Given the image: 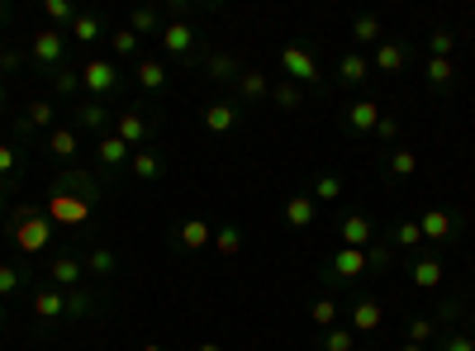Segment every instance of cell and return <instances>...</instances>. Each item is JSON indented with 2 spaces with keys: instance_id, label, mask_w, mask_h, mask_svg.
Listing matches in <instances>:
<instances>
[{
  "instance_id": "7",
  "label": "cell",
  "mask_w": 475,
  "mask_h": 351,
  "mask_svg": "<svg viewBox=\"0 0 475 351\" xmlns=\"http://www.w3.org/2000/svg\"><path fill=\"white\" fill-rule=\"evenodd\" d=\"M72 128L81 133V138H105V128H114V110L105 105V100H81L76 114H72Z\"/></svg>"
},
{
  "instance_id": "46",
  "label": "cell",
  "mask_w": 475,
  "mask_h": 351,
  "mask_svg": "<svg viewBox=\"0 0 475 351\" xmlns=\"http://www.w3.org/2000/svg\"><path fill=\"white\" fill-rule=\"evenodd\" d=\"M271 100H276L281 110H300V105H304V91L295 86V81H281V86L271 91Z\"/></svg>"
},
{
  "instance_id": "42",
  "label": "cell",
  "mask_w": 475,
  "mask_h": 351,
  "mask_svg": "<svg viewBox=\"0 0 475 351\" xmlns=\"http://www.w3.org/2000/svg\"><path fill=\"white\" fill-rule=\"evenodd\" d=\"M214 247L224 257H233V252H243V228L238 224H224V228H214Z\"/></svg>"
},
{
  "instance_id": "56",
  "label": "cell",
  "mask_w": 475,
  "mask_h": 351,
  "mask_svg": "<svg viewBox=\"0 0 475 351\" xmlns=\"http://www.w3.org/2000/svg\"><path fill=\"white\" fill-rule=\"evenodd\" d=\"M356 351H381V347H376V342H366V347H356Z\"/></svg>"
},
{
  "instance_id": "61",
  "label": "cell",
  "mask_w": 475,
  "mask_h": 351,
  "mask_svg": "<svg viewBox=\"0 0 475 351\" xmlns=\"http://www.w3.org/2000/svg\"><path fill=\"white\" fill-rule=\"evenodd\" d=\"M0 351H5V347H0Z\"/></svg>"
},
{
  "instance_id": "16",
  "label": "cell",
  "mask_w": 475,
  "mask_h": 351,
  "mask_svg": "<svg viewBox=\"0 0 475 351\" xmlns=\"http://www.w3.org/2000/svg\"><path fill=\"white\" fill-rule=\"evenodd\" d=\"M129 157H133V147H129L124 138H114V133H105V138L95 143V162L105 166V180H110V176L119 171V166L129 162Z\"/></svg>"
},
{
  "instance_id": "30",
  "label": "cell",
  "mask_w": 475,
  "mask_h": 351,
  "mask_svg": "<svg viewBox=\"0 0 475 351\" xmlns=\"http://www.w3.org/2000/svg\"><path fill=\"white\" fill-rule=\"evenodd\" d=\"M337 81L352 91V86H362V81H371V62L362 53H347L343 62H337Z\"/></svg>"
},
{
  "instance_id": "10",
  "label": "cell",
  "mask_w": 475,
  "mask_h": 351,
  "mask_svg": "<svg viewBox=\"0 0 475 351\" xmlns=\"http://www.w3.org/2000/svg\"><path fill=\"white\" fill-rule=\"evenodd\" d=\"M333 285H352V280L366 276V252H356V247H337L328 257V271H324Z\"/></svg>"
},
{
  "instance_id": "44",
  "label": "cell",
  "mask_w": 475,
  "mask_h": 351,
  "mask_svg": "<svg viewBox=\"0 0 475 351\" xmlns=\"http://www.w3.org/2000/svg\"><path fill=\"white\" fill-rule=\"evenodd\" d=\"M456 53V33L452 29H433L428 33V57H452Z\"/></svg>"
},
{
  "instance_id": "17",
  "label": "cell",
  "mask_w": 475,
  "mask_h": 351,
  "mask_svg": "<svg viewBox=\"0 0 475 351\" xmlns=\"http://www.w3.org/2000/svg\"><path fill=\"white\" fill-rule=\"evenodd\" d=\"M376 124H381V105H376V100H352L347 114H343V128L347 133H371Z\"/></svg>"
},
{
  "instance_id": "11",
  "label": "cell",
  "mask_w": 475,
  "mask_h": 351,
  "mask_svg": "<svg viewBox=\"0 0 475 351\" xmlns=\"http://www.w3.org/2000/svg\"><path fill=\"white\" fill-rule=\"evenodd\" d=\"M33 319H39V328H58V323H67V294L53 290V285L33 290Z\"/></svg>"
},
{
  "instance_id": "58",
  "label": "cell",
  "mask_w": 475,
  "mask_h": 351,
  "mask_svg": "<svg viewBox=\"0 0 475 351\" xmlns=\"http://www.w3.org/2000/svg\"><path fill=\"white\" fill-rule=\"evenodd\" d=\"M0 105H5V81H0Z\"/></svg>"
},
{
  "instance_id": "18",
  "label": "cell",
  "mask_w": 475,
  "mask_h": 351,
  "mask_svg": "<svg viewBox=\"0 0 475 351\" xmlns=\"http://www.w3.org/2000/svg\"><path fill=\"white\" fill-rule=\"evenodd\" d=\"M314 219H318V199L309 190H300V195L285 199V224H291V228H314Z\"/></svg>"
},
{
  "instance_id": "59",
  "label": "cell",
  "mask_w": 475,
  "mask_h": 351,
  "mask_svg": "<svg viewBox=\"0 0 475 351\" xmlns=\"http://www.w3.org/2000/svg\"><path fill=\"white\" fill-rule=\"evenodd\" d=\"M0 328H5V304H0Z\"/></svg>"
},
{
  "instance_id": "50",
  "label": "cell",
  "mask_w": 475,
  "mask_h": 351,
  "mask_svg": "<svg viewBox=\"0 0 475 351\" xmlns=\"http://www.w3.org/2000/svg\"><path fill=\"white\" fill-rule=\"evenodd\" d=\"M371 133H376L381 143H395V138H399V119H395V114H381V124L371 128Z\"/></svg>"
},
{
  "instance_id": "39",
  "label": "cell",
  "mask_w": 475,
  "mask_h": 351,
  "mask_svg": "<svg viewBox=\"0 0 475 351\" xmlns=\"http://www.w3.org/2000/svg\"><path fill=\"white\" fill-rule=\"evenodd\" d=\"M309 195L318 199V205H333V199H343V176H337V171H324V176L314 180Z\"/></svg>"
},
{
  "instance_id": "13",
  "label": "cell",
  "mask_w": 475,
  "mask_h": 351,
  "mask_svg": "<svg viewBox=\"0 0 475 351\" xmlns=\"http://www.w3.org/2000/svg\"><path fill=\"white\" fill-rule=\"evenodd\" d=\"M81 280H86V261H76V257H53L48 261V285L53 290H76Z\"/></svg>"
},
{
  "instance_id": "29",
  "label": "cell",
  "mask_w": 475,
  "mask_h": 351,
  "mask_svg": "<svg viewBox=\"0 0 475 351\" xmlns=\"http://www.w3.org/2000/svg\"><path fill=\"white\" fill-rule=\"evenodd\" d=\"M129 29L139 33V39H157V33H162V10L157 5H139L129 14Z\"/></svg>"
},
{
  "instance_id": "8",
  "label": "cell",
  "mask_w": 475,
  "mask_h": 351,
  "mask_svg": "<svg viewBox=\"0 0 475 351\" xmlns=\"http://www.w3.org/2000/svg\"><path fill=\"white\" fill-rule=\"evenodd\" d=\"M91 199H81V195H62V190H53L48 195V224H86L91 219Z\"/></svg>"
},
{
  "instance_id": "52",
  "label": "cell",
  "mask_w": 475,
  "mask_h": 351,
  "mask_svg": "<svg viewBox=\"0 0 475 351\" xmlns=\"http://www.w3.org/2000/svg\"><path fill=\"white\" fill-rule=\"evenodd\" d=\"M443 351H475V338L471 332H452V338L443 342Z\"/></svg>"
},
{
  "instance_id": "60",
  "label": "cell",
  "mask_w": 475,
  "mask_h": 351,
  "mask_svg": "<svg viewBox=\"0 0 475 351\" xmlns=\"http://www.w3.org/2000/svg\"><path fill=\"white\" fill-rule=\"evenodd\" d=\"M200 351H219V347H214V342H205V347H200Z\"/></svg>"
},
{
  "instance_id": "41",
  "label": "cell",
  "mask_w": 475,
  "mask_h": 351,
  "mask_svg": "<svg viewBox=\"0 0 475 351\" xmlns=\"http://www.w3.org/2000/svg\"><path fill=\"white\" fill-rule=\"evenodd\" d=\"M428 81L437 91H447L452 81H456V62L452 57H428Z\"/></svg>"
},
{
  "instance_id": "27",
  "label": "cell",
  "mask_w": 475,
  "mask_h": 351,
  "mask_svg": "<svg viewBox=\"0 0 475 351\" xmlns=\"http://www.w3.org/2000/svg\"><path fill=\"white\" fill-rule=\"evenodd\" d=\"M409 280L418 290H437V285H443V261H437V257H418L409 266Z\"/></svg>"
},
{
  "instance_id": "48",
  "label": "cell",
  "mask_w": 475,
  "mask_h": 351,
  "mask_svg": "<svg viewBox=\"0 0 475 351\" xmlns=\"http://www.w3.org/2000/svg\"><path fill=\"white\" fill-rule=\"evenodd\" d=\"M20 285H24V271H20V266H0V299H10Z\"/></svg>"
},
{
  "instance_id": "4",
  "label": "cell",
  "mask_w": 475,
  "mask_h": 351,
  "mask_svg": "<svg viewBox=\"0 0 475 351\" xmlns=\"http://www.w3.org/2000/svg\"><path fill=\"white\" fill-rule=\"evenodd\" d=\"M62 57H67V33H58V29H39V33L29 39V62L39 66V72L53 76L58 66H62Z\"/></svg>"
},
{
  "instance_id": "26",
  "label": "cell",
  "mask_w": 475,
  "mask_h": 351,
  "mask_svg": "<svg viewBox=\"0 0 475 351\" xmlns=\"http://www.w3.org/2000/svg\"><path fill=\"white\" fill-rule=\"evenodd\" d=\"M238 119H243V114H238L233 100H214V105L205 110V128L210 133H229V128H238Z\"/></svg>"
},
{
  "instance_id": "20",
  "label": "cell",
  "mask_w": 475,
  "mask_h": 351,
  "mask_svg": "<svg viewBox=\"0 0 475 351\" xmlns=\"http://www.w3.org/2000/svg\"><path fill=\"white\" fill-rule=\"evenodd\" d=\"M418 171V153H414V147H390V153H385V176L390 180H409Z\"/></svg>"
},
{
  "instance_id": "43",
  "label": "cell",
  "mask_w": 475,
  "mask_h": 351,
  "mask_svg": "<svg viewBox=\"0 0 475 351\" xmlns=\"http://www.w3.org/2000/svg\"><path fill=\"white\" fill-rule=\"evenodd\" d=\"M352 338H356V332H352L347 323H333V328L324 332V351H356Z\"/></svg>"
},
{
  "instance_id": "37",
  "label": "cell",
  "mask_w": 475,
  "mask_h": 351,
  "mask_svg": "<svg viewBox=\"0 0 475 351\" xmlns=\"http://www.w3.org/2000/svg\"><path fill=\"white\" fill-rule=\"evenodd\" d=\"M418 242H423L418 219H399V224H395V233H390V247H404V252H414Z\"/></svg>"
},
{
  "instance_id": "47",
  "label": "cell",
  "mask_w": 475,
  "mask_h": 351,
  "mask_svg": "<svg viewBox=\"0 0 475 351\" xmlns=\"http://www.w3.org/2000/svg\"><path fill=\"white\" fill-rule=\"evenodd\" d=\"M433 332H437V323H433V319H409V332H404V342L428 347V342H433Z\"/></svg>"
},
{
  "instance_id": "38",
  "label": "cell",
  "mask_w": 475,
  "mask_h": 351,
  "mask_svg": "<svg viewBox=\"0 0 475 351\" xmlns=\"http://www.w3.org/2000/svg\"><path fill=\"white\" fill-rule=\"evenodd\" d=\"M114 266H119L114 247H91L86 252V276H114Z\"/></svg>"
},
{
  "instance_id": "1",
  "label": "cell",
  "mask_w": 475,
  "mask_h": 351,
  "mask_svg": "<svg viewBox=\"0 0 475 351\" xmlns=\"http://www.w3.org/2000/svg\"><path fill=\"white\" fill-rule=\"evenodd\" d=\"M157 39H162V53L176 57L181 66H195L200 62V33H195L191 20H166Z\"/></svg>"
},
{
  "instance_id": "9",
  "label": "cell",
  "mask_w": 475,
  "mask_h": 351,
  "mask_svg": "<svg viewBox=\"0 0 475 351\" xmlns=\"http://www.w3.org/2000/svg\"><path fill=\"white\" fill-rule=\"evenodd\" d=\"M43 153L53 157V162H62V166H72L81 153H86V138H81L72 124H62V128H53V133L43 138Z\"/></svg>"
},
{
  "instance_id": "34",
  "label": "cell",
  "mask_w": 475,
  "mask_h": 351,
  "mask_svg": "<svg viewBox=\"0 0 475 351\" xmlns=\"http://www.w3.org/2000/svg\"><path fill=\"white\" fill-rule=\"evenodd\" d=\"M352 39L356 43H385V20H381V14H356V20H352Z\"/></svg>"
},
{
  "instance_id": "57",
  "label": "cell",
  "mask_w": 475,
  "mask_h": 351,
  "mask_svg": "<svg viewBox=\"0 0 475 351\" xmlns=\"http://www.w3.org/2000/svg\"><path fill=\"white\" fill-rule=\"evenodd\" d=\"M5 20H10V14H5V5H0V29H5Z\"/></svg>"
},
{
  "instance_id": "55",
  "label": "cell",
  "mask_w": 475,
  "mask_h": 351,
  "mask_svg": "<svg viewBox=\"0 0 475 351\" xmlns=\"http://www.w3.org/2000/svg\"><path fill=\"white\" fill-rule=\"evenodd\" d=\"M5 214H10V209H5V190H0V219H5Z\"/></svg>"
},
{
  "instance_id": "45",
  "label": "cell",
  "mask_w": 475,
  "mask_h": 351,
  "mask_svg": "<svg viewBox=\"0 0 475 351\" xmlns=\"http://www.w3.org/2000/svg\"><path fill=\"white\" fill-rule=\"evenodd\" d=\"M53 91L58 95H76L81 91V72H76V66H67V62L58 66V72H53Z\"/></svg>"
},
{
  "instance_id": "51",
  "label": "cell",
  "mask_w": 475,
  "mask_h": 351,
  "mask_svg": "<svg viewBox=\"0 0 475 351\" xmlns=\"http://www.w3.org/2000/svg\"><path fill=\"white\" fill-rule=\"evenodd\" d=\"M20 66H24V53H14V48H0V76L20 72Z\"/></svg>"
},
{
  "instance_id": "15",
  "label": "cell",
  "mask_w": 475,
  "mask_h": 351,
  "mask_svg": "<svg viewBox=\"0 0 475 351\" xmlns=\"http://www.w3.org/2000/svg\"><path fill=\"white\" fill-rule=\"evenodd\" d=\"M371 66H376V72H385V76H399L404 66H409V48H404L399 39H385V43H376V57H371Z\"/></svg>"
},
{
  "instance_id": "21",
  "label": "cell",
  "mask_w": 475,
  "mask_h": 351,
  "mask_svg": "<svg viewBox=\"0 0 475 351\" xmlns=\"http://www.w3.org/2000/svg\"><path fill=\"white\" fill-rule=\"evenodd\" d=\"M271 95V81L266 72H257V66H243V76H238V100H247V105H257V100Z\"/></svg>"
},
{
  "instance_id": "28",
  "label": "cell",
  "mask_w": 475,
  "mask_h": 351,
  "mask_svg": "<svg viewBox=\"0 0 475 351\" xmlns=\"http://www.w3.org/2000/svg\"><path fill=\"white\" fill-rule=\"evenodd\" d=\"M20 166H24V147H20V143H0V190L14 186Z\"/></svg>"
},
{
  "instance_id": "24",
  "label": "cell",
  "mask_w": 475,
  "mask_h": 351,
  "mask_svg": "<svg viewBox=\"0 0 475 351\" xmlns=\"http://www.w3.org/2000/svg\"><path fill=\"white\" fill-rule=\"evenodd\" d=\"M129 171L139 176V180H162L166 162H162V153H152V147H139V153L129 157Z\"/></svg>"
},
{
  "instance_id": "6",
  "label": "cell",
  "mask_w": 475,
  "mask_h": 351,
  "mask_svg": "<svg viewBox=\"0 0 475 351\" xmlns=\"http://www.w3.org/2000/svg\"><path fill=\"white\" fill-rule=\"evenodd\" d=\"M114 138H124L133 153H139V147H148V138H152V119H148V110L143 105H129V110H119L114 114Z\"/></svg>"
},
{
  "instance_id": "22",
  "label": "cell",
  "mask_w": 475,
  "mask_h": 351,
  "mask_svg": "<svg viewBox=\"0 0 475 351\" xmlns=\"http://www.w3.org/2000/svg\"><path fill=\"white\" fill-rule=\"evenodd\" d=\"M418 228H423V242H447L452 228H456V219H452L447 209H428V214L418 219Z\"/></svg>"
},
{
  "instance_id": "14",
  "label": "cell",
  "mask_w": 475,
  "mask_h": 351,
  "mask_svg": "<svg viewBox=\"0 0 475 351\" xmlns=\"http://www.w3.org/2000/svg\"><path fill=\"white\" fill-rule=\"evenodd\" d=\"M337 242H343V247H356V252H366V247L376 242V224H371L366 214H347V219L337 224Z\"/></svg>"
},
{
  "instance_id": "31",
  "label": "cell",
  "mask_w": 475,
  "mask_h": 351,
  "mask_svg": "<svg viewBox=\"0 0 475 351\" xmlns=\"http://www.w3.org/2000/svg\"><path fill=\"white\" fill-rule=\"evenodd\" d=\"M100 299L86 290V285H76V290H67V323H81V319H91Z\"/></svg>"
},
{
  "instance_id": "54",
  "label": "cell",
  "mask_w": 475,
  "mask_h": 351,
  "mask_svg": "<svg viewBox=\"0 0 475 351\" xmlns=\"http://www.w3.org/2000/svg\"><path fill=\"white\" fill-rule=\"evenodd\" d=\"M399 351H428V347H418V342H404Z\"/></svg>"
},
{
  "instance_id": "2",
  "label": "cell",
  "mask_w": 475,
  "mask_h": 351,
  "mask_svg": "<svg viewBox=\"0 0 475 351\" xmlns=\"http://www.w3.org/2000/svg\"><path fill=\"white\" fill-rule=\"evenodd\" d=\"M281 72L295 81V86H324V72H318V57L309 53L304 43H285L281 48Z\"/></svg>"
},
{
  "instance_id": "25",
  "label": "cell",
  "mask_w": 475,
  "mask_h": 351,
  "mask_svg": "<svg viewBox=\"0 0 475 351\" xmlns=\"http://www.w3.org/2000/svg\"><path fill=\"white\" fill-rule=\"evenodd\" d=\"M205 72L219 81V86H238L243 66H238V57H233V53H210V57H205Z\"/></svg>"
},
{
  "instance_id": "12",
  "label": "cell",
  "mask_w": 475,
  "mask_h": 351,
  "mask_svg": "<svg viewBox=\"0 0 475 351\" xmlns=\"http://www.w3.org/2000/svg\"><path fill=\"white\" fill-rule=\"evenodd\" d=\"M53 190H62V195H81V199H95L105 195V176H91V171H62L58 180H53Z\"/></svg>"
},
{
  "instance_id": "3",
  "label": "cell",
  "mask_w": 475,
  "mask_h": 351,
  "mask_svg": "<svg viewBox=\"0 0 475 351\" xmlns=\"http://www.w3.org/2000/svg\"><path fill=\"white\" fill-rule=\"evenodd\" d=\"M119 86H124V76H119L114 57H86V66H81V91H86L91 100H105Z\"/></svg>"
},
{
  "instance_id": "53",
  "label": "cell",
  "mask_w": 475,
  "mask_h": 351,
  "mask_svg": "<svg viewBox=\"0 0 475 351\" xmlns=\"http://www.w3.org/2000/svg\"><path fill=\"white\" fill-rule=\"evenodd\" d=\"M139 351H166V347H162V342H143Z\"/></svg>"
},
{
  "instance_id": "36",
  "label": "cell",
  "mask_w": 475,
  "mask_h": 351,
  "mask_svg": "<svg viewBox=\"0 0 475 351\" xmlns=\"http://www.w3.org/2000/svg\"><path fill=\"white\" fill-rule=\"evenodd\" d=\"M337 313H343V304H337L333 294H318L314 304H309V319H314V328H324V332L337 323Z\"/></svg>"
},
{
  "instance_id": "32",
  "label": "cell",
  "mask_w": 475,
  "mask_h": 351,
  "mask_svg": "<svg viewBox=\"0 0 475 351\" xmlns=\"http://www.w3.org/2000/svg\"><path fill=\"white\" fill-rule=\"evenodd\" d=\"M67 33H72V39L76 43H100V39H105V20H100V14H76V20H72V29H67Z\"/></svg>"
},
{
  "instance_id": "19",
  "label": "cell",
  "mask_w": 475,
  "mask_h": 351,
  "mask_svg": "<svg viewBox=\"0 0 475 351\" xmlns=\"http://www.w3.org/2000/svg\"><path fill=\"white\" fill-rule=\"evenodd\" d=\"M176 242L185 247V252H205V247L214 242V228L205 219H181L176 224Z\"/></svg>"
},
{
  "instance_id": "5",
  "label": "cell",
  "mask_w": 475,
  "mask_h": 351,
  "mask_svg": "<svg viewBox=\"0 0 475 351\" xmlns=\"http://www.w3.org/2000/svg\"><path fill=\"white\" fill-rule=\"evenodd\" d=\"M347 328L356 332V338H376V332L385 328V304L376 294H356L347 304Z\"/></svg>"
},
{
  "instance_id": "49",
  "label": "cell",
  "mask_w": 475,
  "mask_h": 351,
  "mask_svg": "<svg viewBox=\"0 0 475 351\" xmlns=\"http://www.w3.org/2000/svg\"><path fill=\"white\" fill-rule=\"evenodd\" d=\"M366 271H390V242H371L366 247Z\"/></svg>"
},
{
  "instance_id": "33",
  "label": "cell",
  "mask_w": 475,
  "mask_h": 351,
  "mask_svg": "<svg viewBox=\"0 0 475 351\" xmlns=\"http://www.w3.org/2000/svg\"><path fill=\"white\" fill-rule=\"evenodd\" d=\"M53 119H58V110H53V100H29V110H24V128L33 133V128H48L53 133Z\"/></svg>"
},
{
  "instance_id": "35",
  "label": "cell",
  "mask_w": 475,
  "mask_h": 351,
  "mask_svg": "<svg viewBox=\"0 0 475 351\" xmlns=\"http://www.w3.org/2000/svg\"><path fill=\"white\" fill-rule=\"evenodd\" d=\"M139 48H143V39L133 29H114L110 33V53H114V62H133L139 57Z\"/></svg>"
},
{
  "instance_id": "40",
  "label": "cell",
  "mask_w": 475,
  "mask_h": 351,
  "mask_svg": "<svg viewBox=\"0 0 475 351\" xmlns=\"http://www.w3.org/2000/svg\"><path fill=\"white\" fill-rule=\"evenodd\" d=\"M43 14H48V29H53V24H67V29H72V20H76V5H72V0H43Z\"/></svg>"
},
{
  "instance_id": "23",
  "label": "cell",
  "mask_w": 475,
  "mask_h": 351,
  "mask_svg": "<svg viewBox=\"0 0 475 351\" xmlns=\"http://www.w3.org/2000/svg\"><path fill=\"white\" fill-rule=\"evenodd\" d=\"M133 76H139V86H143V91H152V95L166 91V81H172V72H166V62H162V57H143Z\"/></svg>"
}]
</instances>
